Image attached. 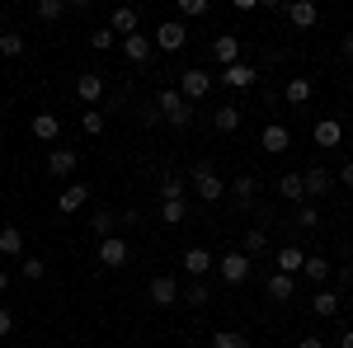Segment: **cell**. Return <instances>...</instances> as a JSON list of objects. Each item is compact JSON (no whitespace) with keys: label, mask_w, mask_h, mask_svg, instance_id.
<instances>
[{"label":"cell","mask_w":353,"mask_h":348,"mask_svg":"<svg viewBox=\"0 0 353 348\" xmlns=\"http://www.w3.org/2000/svg\"><path fill=\"white\" fill-rule=\"evenodd\" d=\"M76 94L85 99V108H104L109 85H104V76H99V71H85V76H76Z\"/></svg>","instance_id":"6"},{"label":"cell","mask_w":353,"mask_h":348,"mask_svg":"<svg viewBox=\"0 0 353 348\" xmlns=\"http://www.w3.org/2000/svg\"><path fill=\"white\" fill-rule=\"evenodd\" d=\"M301 278H306L311 287H321V283L330 278V259H325V254H306V264H301Z\"/></svg>","instance_id":"21"},{"label":"cell","mask_w":353,"mask_h":348,"mask_svg":"<svg viewBox=\"0 0 353 348\" xmlns=\"http://www.w3.org/2000/svg\"><path fill=\"white\" fill-rule=\"evenodd\" d=\"M292 292H297V278H288V273L273 268V273H269V296H273V301H292Z\"/></svg>","instance_id":"25"},{"label":"cell","mask_w":353,"mask_h":348,"mask_svg":"<svg viewBox=\"0 0 353 348\" xmlns=\"http://www.w3.org/2000/svg\"><path fill=\"white\" fill-rule=\"evenodd\" d=\"M208 90H212V76L203 71V66H189V71H179V94L198 104V99H208Z\"/></svg>","instance_id":"5"},{"label":"cell","mask_w":353,"mask_h":348,"mask_svg":"<svg viewBox=\"0 0 353 348\" xmlns=\"http://www.w3.org/2000/svg\"><path fill=\"white\" fill-rule=\"evenodd\" d=\"M241 249L250 254V259H254V254H264V249H269V231H264V226H245Z\"/></svg>","instance_id":"28"},{"label":"cell","mask_w":353,"mask_h":348,"mask_svg":"<svg viewBox=\"0 0 353 348\" xmlns=\"http://www.w3.org/2000/svg\"><path fill=\"white\" fill-rule=\"evenodd\" d=\"M339 184L353 188V161H344V170H339Z\"/></svg>","instance_id":"44"},{"label":"cell","mask_w":353,"mask_h":348,"mask_svg":"<svg viewBox=\"0 0 353 348\" xmlns=\"http://www.w3.org/2000/svg\"><path fill=\"white\" fill-rule=\"evenodd\" d=\"M85 203H90V184H66L61 193H57V212H81Z\"/></svg>","instance_id":"15"},{"label":"cell","mask_w":353,"mask_h":348,"mask_svg":"<svg viewBox=\"0 0 353 348\" xmlns=\"http://www.w3.org/2000/svg\"><path fill=\"white\" fill-rule=\"evenodd\" d=\"M5 334H14V316H10V311L0 306V339H5Z\"/></svg>","instance_id":"43"},{"label":"cell","mask_w":353,"mask_h":348,"mask_svg":"<svg viewBox=\"0 0 353 348\" xmlns=\"http://www.w3.org/2000/svg\"><path fill=\"white\" fill-rule=\"evenodd\" d=\"M339 141H344V127H339V118H321V123H316V146H339Z\"/></svg>","instance_id":"23"},{"label":"cell","mask_w":353,"mask_h":348,"mask_svg":"<svg viewBox=\"0 0 353 348\" xmlns=\"http://www.w3.org/2000/svg\"><path fill=\"white\" fill-rule=\"evenodd\" d=\"M259 146H264V151H273V156H283V151L292 146V132H288L283 123H269V127L259 132Z\"/></svg>","instance_id":"17"},{"label":"cell","mask_w":353,"mask_h":348,"mask_svg":"<svg viewBox=\"0 0 353 348\" xmlns=\"http://www.w3.org/2000/svg\"><path fill=\"white\" fill-rule=\"evenodd\" d=\"M283 14H288V24H292V28H316V24H321V10H316L311 0H292Z\"/></svg>","instance_id":"14"},{"label":"cell","mask_w":353,"mask_h":348,"mask_svg":"<svg viewBox=\"0 0 353 348\" xmlns=\"http://www.w3.org/2000/svg\"><path fill=\"white\" fill-rule=\"evenodd\" d=\"M5 287H10V273H5V268H0V292H5Z\"/></svg>","instance_id":"48"},{"label":"cell","mask_w":353,"mask_h":348,"mask_svg":"<svg viewBox=\"0 0 353 348\" xmlns=\"http://www.w3.org/2000/svg\"><path fill=\"white\" fill-rule=\"evenodd\" d=\"M19 273H24L28 283H38V278L48 273V259H38V254H24V259H19Z\"/></svg>","instance_id":"40"},{"label":"cell","mask_w":353,"mask_h":348,"mask_svg":"<svg viewBox=\"0 0 353 348\" xmlns=\"http://www.w3.org/2000/svg\"><path fill=\"white\" fill-rule=\"evenodd\" d=\"M90 48H94V52H109V48H118V33H113L109 24H104V28H90Z\"/></svg>","instance_id":"37"},{"label":"cell","mask_w":353,"mask_h":348,"mask_svg":"<svg viewBox=\"0 0 353 348\" xmlns=\"http://www.w3.org/2000/svg\"><path fill=\"white\" fill-rule=\"evenodd\" d=\"M208 10H212L208 0H179V14L184 19H208Z\"/></svg>","instance_id":"42"},{"label":"cell","mask_w":353,"mask_h":348,"mask_svg":"<svg viewBox=\"0 0 353 348\" xmlns=\"http://www.w3.org/2000/svg\"><path fill=\"white\" fill-rule=\"evenodd\" d=\"M113 226H118V216H113L109 207H99V212L90 216V231H94L99 240H109V236H113Z\"/></svg>","instance_id":"35"},{"label":"cell","mask_w":353,"mask_h":348,"mask_svg":"<svg viewBox=\"0 0 353 348\" xmlns=\"http://www.w3.org/2000/svg\"><path fill=\"white\" fill-rule=\"evenodd\" d=\"M179 264H184L189 278H203V273H212V268H217V254H212V249H203V245H193V249H184V259H179Z\"/></svg>","instance_id":"10"},{"label":"cell","mask_w":353,"mask_h":348,"mask_svg":"<svg viewBox=\"0 0 353 348\" xmlns=\"http://www.w3.org/2000/svg\"><path fill=\"white\" fill-rule=\"evenodd\" d=\"M254 188H259V179H254V174H241L236 184H226V193L236 198V207H245V203L254 198Z\"/></svg>","instance_id":"31"},{"label":"cell","mask_w":353,"mask_h":348,"mask_svg":"<svg viewBox=\"0 0 353 348\" xmlns=\"http://www.w3.org/2000/svg\"><path fill=\"white\" fill-rule=\"evenodd\" d=\"M151 43H156V52H179V48L189 43V28L179 24V19H170V24H161L151 33Z\"/></svg>","instance_id":"7"},{"label":"cell","mask_w":353,"mask_h":348,"mask_svg":"<svg viewBox=\"0 0 353 348\" xmlns=\"http://www.w3.org/2000/svg\"><path fill=\"white\" fill-rule=\"evenodd\" d=\"M241 118H245V113L236 104H221L217 113H212V127H217V132H236V127H241Z\"/></svg>","instance_id":"29"},{"label":"cell","mask_w":353,"mask_h":348,"mask_svg":"<svg viewBox=\"0 0 353 348\" xmlns=\"http://www.w3.org/2000/svg\"><path fill=\"white\" fill-rule=\"evenodd\" d=\"M283 99H288V104H311V81H306V76H292V81L283 85Z\"/></svg>","instance_id":"27"},{"label":"cell","mask_w":353,"mask_h":348,"mask_svg":"<svg viewBox=\"0 0 353 348\" xmlns=\"http://www.w3.org/2000/svg\"><path fill=\"white\" fill-rule=\"evenodd\" d=\"M339 52H344V57L353 61V33H344V43H339Z\"/></svg>","instance_id":"46"},{"label":"cell","mask_w":353,"mask_h":348,"mask_svg":"<svg viewBox=\"0 0 353 348\" xmlns=\"http://www.w3.org/2000/svg\"><path fill=\"white\" fill-rule=\"evenodd\" d=\"M128 259H132V249H128V240H123V236L99 240V264H104V268H128Z\"/></svg>","instance_id":"9"},{"label":"cell","mask_w":353,"mask_h":348,"mask_svg":"<svg viewBox=\"0 0 353 348\" xmlns=\"http://www.w3.org/2000/svg\"><path fill=\"white\" fill-rule=\"evenodd\" d=\"M76 165H81V156H76L71 146H52V151H48V174H52V179H71Z\"/></svg>","instance_id":"8"},{"label":"cell","mask_w":353,"mask_h":348,"mask_svg":"<svg viewBox=\"0 0 353 348\" xmlns=\"http://www.w3.org/2000/svg\"><path fill=\"white\" fill-rule=\"evenodd\" d=\"M156 108L165 113L170 127H189V123H193V104L179 94V85H165L161 94H156Z\"/></svg>","instance_id":"1"},{"label":"cell","mask_w":353,"mask_h":348,"mask_svg":"<svg viewBox=\"0 0 353 348\" xmlns=\"http://www.w3.org/2000/svg\"><path fill=\"white\" fill-rule=\"evenodd\" d=\"M109 28L118 33V43H123V38L141 33V14H137L132 5H123V10H113V14H109Z\"/></svg>","instance_id":"13"},{"label":"cell","mask_w":353,"mask_h":348,"mask_svg":"<svg viewBox=\"0 0 353 348\" xmlns=\"http://www.w3.org/2000/svg\"><path fill=\"white\" fill-rule=\"evenodd\" d=\"M250 254H245V249H231V254H221L217 259V278L221 283H226V287H241L245 278H250Z\"/></svg>","instance_id":"2"},{"label":"cell","mask_w":353,"mask_h":348,"mask_svg":"<svg viewBox=\"0 0 353 348\" xmlns=\"http://www.w3.org/2000/svg\"><path fill=\"white\" fill-rule=\"evenodd\" d=\"M311 306H316V316H325V320H330V316H339V306H344V296L334 292V287H321Z\"/></svg>","instance_id":"26"},{"label":"cell","mask_w":353,"mask_h":348,"mask_svg":"<svg viewBox=\"0 0 353 348\" xmlns=\"http://www.w3.org/2000/svg\"><path fill=\"white\" fill-rule=\"evenodd\" d=\"M301 184H306V198H321V193H330L334 174H330V170H321V165H311V170L301 174Z\"/></svg>","instance_id":"18"},{"label":"cell","mask_w":353,"mask_h":348,"mask_svg":"<svg viewBox=\"0 0 353 348\" xmlns=\"http://www.w3.org/2000/svg\"><path fill=\"white\" fill-rule=\"evenodd\" d=\"M104 127H109L104 108H85V113H81V132H85V136H99Z\"/></svg>","instance_id":"34"},{"label":"cell","mask_w":353,"mask_h":348,"mask_svg":"<svg viewBox=\"0 0 353 348\" xmlns=\"http://www.w3.org/2000/svg\"><path fill=\"white\" fill-rule=\"evenodd\" d=\"M297 348H325V339H321V334H311V339H297Z\"/></svg>","instance_id":"45"},{"label":"cell","mask_w":353,"mask_h":348,"mask_svg":"<svg viewBox=\"0 0 353 348\" xmlns=\"http://www.w3.org/2000/svg\"><path fill=\"white\" fill-rule=\"evenodd\" d=\"M208 301H212V292H208V283H203V278H193L189 287L179 292V306H189V311H203Z\"/></svg>","instance_id":"20"},{"label":"cell","mask_w":353,"mask_h":348,"mask_svg":"<svg viewBox=\"0 0 353 348\" xmlns=\"http://www.w3.org/2000/svg\"><path fill=\"white\" fill-rule=\"evenodd\" d=\"M334 348H353V329H344V334H339V344Z\"/></svg>","instance_id":"47"},{"label":"cell","mask_w":353,"mask_h":348,"mask_svg":"<svg viewBox=\"0 0 353 348\" xmlns=\"http://www.w3.org/2000/svg\"><path fill=\"white\" fill-rule=\"evenodd\" d=\"M254 81H259V71H254L250 61H236V66L221 71V85H226V90H250Z\"/></svg>","instance_id":"16"},{"label":"cell","mask_w":353,"mask_h":348,"mask_svg":"<svg viewBox=\"0 0 353 348\" xmlns=\"http://www.w3.org/2000/svg\"><path fill=\"white\" fill-rule=\"evenodd\" d=\"M0 57H10V61L24 57V33H19V28H5V33H0Z\"/></svg>","instance_id":"33"},{"label":"cell","mask_w":353,"mask_h":348,"mask_svg":"<svg viewBox=\"0 0 353 348\" xmlns=\"http://www.w3.org/2000/svg\"><path fill=\"white\" fill-rule=\"evenodd\" d=\"M184 193H189V184H184L179 174H165L161 179V203H179Z\"/></svg>","instance_id":"36"},{"label":"cell","mask_w":353,"mask_h":348,"mask_svg":"<svg viewBox=\"0 0 353 348\" xmlns=\"http://www.w3.org/2000/svg\"><path fill=\"white\" fill-rule=\"evenodd\" d=\"M184 216H189V203H184V198H179V203H161V221L165 226H179Z\"/></svg>","instance_id":"39"},{"label":"cell","mask_w":353,"mask_h":348,"mask_svg":"<svg viewBox=\"0 0 353 348\" xmlns=\"http://www.w3.org/2000/svg\"><path fill=\"white\" fill-rule=\"evenodd\" d=\"M0 254L5 259H19L24 254V231L19 226H0Z\"/></svg>","instance_id":"22"},{"label":"cell","mask_w":353,"mask_h":348,"mask_svg":"<svg viewBox=\"0 0 353 348\" xmlns=\"http://www.w3.org/2000/svg\"><path fill=\"white\" fill-rule=\"evenodd\" d=\"M301 264H306V254H301L297 245H283V249H278V273L297 278V273H301Z\"/></svg>","instance_id":"24"},{"label":"cell","mask_w":353,"mask_h":348,"mask_svg":"<svg viewBox=\"0 0 353 348\" xmlns=\"http://www.w3.org/2000/svg\"><path fill=\"white\" fill-rule=\"evenodd\" d=\"M123 57H128L132 66H146V61L156 57V43H151L146 33H132V38H123Z\"/></svg>","instance_id":"12"},{"label":"cell","mask_w":353,"mask_h":348,"mask_svg":"<svg viewBox=\"0 0 353 348\" xmlns=\"http://www.w3.org/2000/svg\"><path fill=\"white\" fill-rule=\"evenodd\" d=\"M212 57H217V61H221V71H226V66L245 61V43L236 38V33H221L217 43H212Z\"/></svg>","instance_id":"11"},{"label":"cell","mask_w":353,"mask_h":348,"mask_svg":"<svg viewBox=\"0 0 353 348\" xmlns=\"http://www.w3.org/2000/svg\"><path fill=\"white\" fill-rule=\"evenodd\" d=\"M146 301H151L156 311H170V306H179V283H174L170 273H156V278L146 283Z\"/></svg>","instance_id":"4"},{"label":"cell","mask_w":353,"mask_h":348,"mask_svg":"<svg viewBox=\"0 0 353 348\" xmlns=\"http://www.w3.org/2000/svg\"><path fill=\"white\" fill-rule=\"evenodd\" d=\"M292 226H297V231H316V226H321V212H316V207H297Z\"/></svg>","instance_id":"41"},{"label":"cell","mask_w":353,"mask_h":348,"mask_svg":"<svg viewBox=\"0 0 353 348\" xmlns=\"http://www.w3.org/2000/svg\"><path fill=\"white\" fill-rule=\"evenodd\" d=\"M66 10H71V5H66V0H38V5H33V14H38V19H43V24H57V19H61V14H66Z\"/></svg>","instance_id":"32"},{"label":"cell","mask_w":353,"mask_h":348,"mask_svg":"<svg viewBox=\"0 0 353 348\" xmlns=\"http://www.w3.org/2000/svg\"><path fill=\"white\" fill-rule=\"evenodd\" d=\"M349 259H353V240H349Z\"/></svg>","instance_id":"49"},{"label":"cell","mask_w":353,"mask_h":348,"mask_svg":"<svg viewBox=\"0 0 353 348\" xmlns=\"http://www.w3.org/2000/svg\"><path fill=\"white\" fill-rule=\"evenodd\" d=\"M189 188L198 193V198H203V203H221V198H226V184L217 179V170H212L208 161L193 170V184H189Z\"/></svg>","instance_id":"3"},{"label":"cell","mask_w":353,"mask_h":348,"mask_svg":"<svg viewBox=\"0 0 353 348\" xmlns=\"http://www.w3.org/2000/svg\"><path fill=\"white\" fill-rule=\"evenodd\" d=\"M28 127H33L38 141H57V136H61V118H57V113H33Z\"/></svg>","instance_id":"19"},{"label":"cell","mask_w":353,"mask_h":348,"mask_svg":"<svg viewBox=\"0 0 353 348\" xmlns=\"http://www.w3.org/2000/svg\"><path fill=\"white\" fill-rule=\"evenodd\" d=\"M278 198H283V203H301V198H306L301 174H283V179H278Z\"/></svg>","instance_id":"30"},{"label":"cell","mask_w":353,"mask_h":348,"mask_svg":"<svg viewBox=\"0 0 353 348\" xmlns=\"http://www.w3.org/2000/svg\"><path fill=\"white\" fill-rule=\"evenodd\" d=\"M212 348H250V339H245L241 329H217L212 334Z\"/></svg>","instance_id":"38"}]
</instances>
